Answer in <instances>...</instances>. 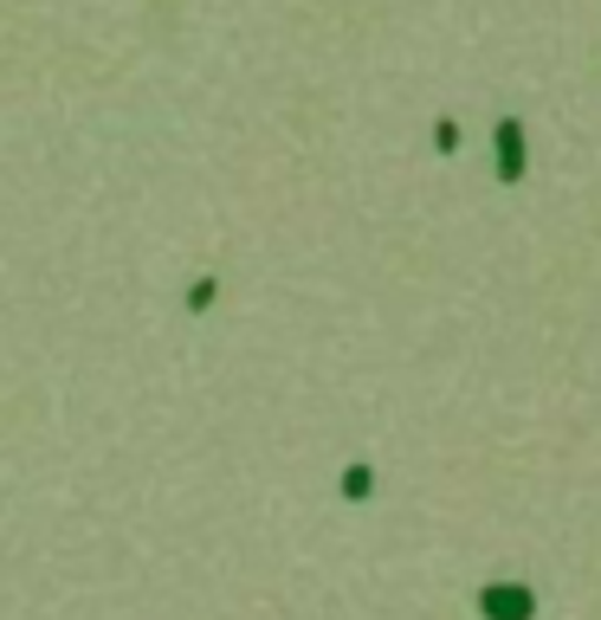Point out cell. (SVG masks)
Masks as SVG:
<instances>
[{
	"label": "cell",
	"instance_id": "cell-1",
	"mask_svg": "<svg viewBox=\"0 0 601 620\" xmlns=\"http://www.w3.org/2000/svg\"><path fill=\"white\" fill-rule=\"evenodd\" d=\"M491 155H498V162H491L498 187H518V182H524V175H530V136H524V116H511V110H505V116L491 123Z\"/></svg>",
	"mask_w": 601,
	"mask_h": 620
},
{
	"label": "cell",
	"instance_id": "cell-2",
	"mask_svg": "<svg viewBox=\"0 0 601 620\" xmlns=\"http://www.w3.org/2000/svg\"><path fill=\"white\" fill-rule=\"evenodd\" d=\"M479 620H537V588L530 582H486L479 588Z\"/></svg>",
	"mask_w": 601,
	"mask_h": 620
},
{
	"label": "cell",
	"instance_id": "cell-3",
	"mask_svg": "<svg viewBox=\"0 0 601 620\" xmlns=\"http://www.w3.org/2000/svg\"><path fill=\"white\" fill-rule=\"evenodd\" d=\"M343 505H369V498H376V466H369V459H349V472H343Z\"/></svg>",
	"mask_w": 601,
	"mask_h": 620
},
{
	"label": "cell",
	"instance_id": "cell-4",
	"mask_svg": "<svg viewBox=\"0 0 601 620\" xmlns=\"http://www.w3.org/2000/svg\"><path fill=\"white\" fill-rule=\"evenodd\" d=\"M434 149H440V155H452V149H459V123H452V116H440V123H434Z\"/></svg>",
	"mask_w": 601,
	"mask_h": 620
},
{
	"label": "cell",
	"instance_id": "cell-5",
	"mask_svg": "<svg viewBox=\"0 0 601 620\" xmlns=\"http://www.w3.org/2000/svg\"><path fill=\"white\" fill-rule=\"evenodd\" d=\"M189 304H194V311H207V304H214V278H201V285L189 292Z\"/></svg>",
	"mask_w": 601,
	"mask_h": 620
}]
</instances>
